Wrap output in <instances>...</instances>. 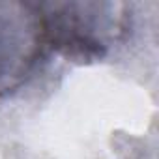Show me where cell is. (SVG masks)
Listing matches in <instances>:
<instances>
[{"instance_id":"6da1fadb","label":"cell","mask_w":159,"mask_h":159,"mask_svg":"<svg viewBox=\"0 0 159 159\" xmlns=\"http://www.w3.org/2000/svg\"><path fill=\"white\" fill-rule=\"evenodd\" d=\"M47 47L66 58L90 62L101 58L122 23L112 15H103L98 4H54L39 6Z\"/></svg>"},{"instance_id":"7a4b0ae2","label":"cell","mask_w":159,"mask_h":159,"mask_svg":"<svg viewBox=\"0 0 159 159\" xmlns=\"http://www.w3.org/2000/svg\"><path fill=\"white\" fill-rule=\"evenodd\" d=\"M47 51L39 6L0 4V96L23 86Z\"/></svg>"}]
</instances>
